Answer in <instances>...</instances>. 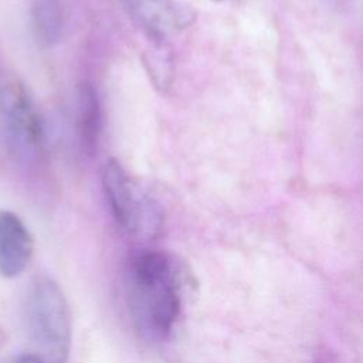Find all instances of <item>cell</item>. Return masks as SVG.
Segmentation results:
<instances>
[{
	"label": "cell",
	"mask_w": 363,
	"mask_h": 363,
	"mask_svg": "<svg viewBox=\"0 0 363 363\" xmlns=\"http://www.w3.org/2000/svg\"><path fill=\"white\" fill-rule=\"evenodd\" d=\"M129 311L135 329L149 342H166L176 330L191 286L190 271L163 250L138 252L129 265Z\"/></svg>",
	"instance_id": "obj_1"
},
{
	"label": "cell",
	"mask_w": 363,
	"mask_h": 363,
	"mask_svg": "<svg viewBox=\"0 0 363 363\" xmlns=\"http://www.w3.org/2000/svg\"><path fill=\"white\" fill-rule=\"evenodd\" d=\"M45 157V129L26 84L0 68V169L30 174Z\"/></svg>",
	"instance_id": "obj_2"
},
{
	"label": "cell",
	"mask_w": 363,
	"mask_h": 363,
	"mask_svg": "<svg viewBox=\"0 0 363 363\" xmlns=\"http://www.w3.org/2000/svg\"><path fill=\"white\" fill-rule=\"evenodd\" d=\"M28 336L44 363H65L71 349V313L60 285L41 275L31 281L24 301Z\"/></svg>",
	"instance_id": "obj_3"
},
{
	"label": "cell",
	"mask_w": 363,
	"mask_h": 363,
	"mask_svg": "<svg viewBox=\"0 0 363 363\" xmlns=\"http://www.w3.org/2000/svg\"><path fill=\"white\" fill-rule=\"evenodd\" d=\"M101 183L112 217L128 235L140 241L160 235L164 214L159 201L116 159L105 162Z\"/></svg>",
	"instance_id": "obj_4"
},
{
	"label": "cell",
	"mask_w": 363,
	"mask_h": 363,
	"mask_svg": "<svg viewBox=\"0 0 363 363\" xmlns=\"http://www.w3.org/2000/svg\"><path fill=\"white\" fill-rule=\"evenodd\" d=\"M138 26L155 43H164L194 18V10L187 0H125Z\"/></svg>",
	"instance_id": "obj_5"
},
{
	"label": "cell",
	"mask_w": 363,
	"mask_h": 363,
	"mask_svg": "<svg viewBox=\"0 0 363 363\" xmlns=\"http://www.w3.org/2000/svg\"><path fill=\"white\" fill-rule=\"evenodd\" d=\"M33 252L34 240L24 221L10 210H0V277L20 275Z\"/></svg>",
	"instance_id": "obj_6"
},
{
	"label": "cell",
	"mask_w": 363,
	"mask_h": 363,
	"mask_svg": "<svg viewBox=\"0 0 363 363\" xmlns=\"http://www.w3.org/2000/svg\"><path fill=\"white\" fill-rule=\"evenodd\" d=\"M65 7L62 0H34L30 9V24L34 40L43 48L60 43L65 30Z\"/></svg>",
	"instance_id": "obj_7"
},
{
	"label": "cell",
	"mask_w": 363,
	"mask_h": 363,
	"mask_svg": "<svg viewBox=\"0 0 363 363\" xmlns=\"http://www.w3.org/2000/svg\"><path fill=\"white\" fill-rule=\"evenodd\" d=\"M77 133L81 150L92 156L98 147L101 135V105L91 84H82L78 92Z\"/></svg>",
	"instance_id": "obj_8"
},
{
	"label": "cell",
	"mask_w": 363,
	"mask_h": 363,
	"mask_svg": "<svg viewBox=\"0 0 363 363\" xmlns=\"http://www.w3.org/2000/svg\"><path fill=\"white\" fill-rule=\"evenodd\" d=\"M7 363H44V360L37 353H23L14 356Z\"/></svg>",
	"instance_id": "obj_9"
},
{
	"label": "cell",
	"mask_w": 363,
	"mask_h": 363,
	"mask_svg": "<svg viewBox=\"0 0 363 363\" xmlns=\"http://www.w3.org/2000/svg\"><path fill=\"white\" fill-rule=\"evenodd\" d=\"M3 342H4V335H3V332H1V329H0V349H1V346H3Z\"/></svg>",
	"instance_id": "obj_10"
}]
</instances>
